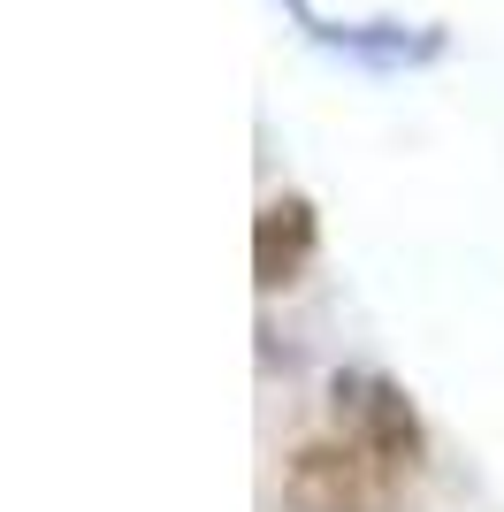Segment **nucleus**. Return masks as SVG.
<instances>
[{"label": "nucleus", "instance_id": "f257e3e1", "mask_svg": "<svg viewBox=\"0 0 504 512\" xmlns=\"http://www.w3.org/2000/svg\"><path fill=\"white\" fill-rule=\"evenodd\" d=\"M329 421H336V436H352L359 451H375L382 467H398V474H413L420 459H428L420 406L382 367H336L329 375Z\"/></svg>", "mask_w": 504, "mask_h": 512}, {"label": "nucleus", "instance_id": "f03ea898", "mask_svg": "<svg viewBox=\"0 0 504 512\" xmlns=\"http://www.w3.org/2000/svg\"><path fill=\"white\" fill-rule=\"evenodd\" d=\"M398 482L405 474L382 467L375 451H359L352 436H314L283 467V505L291 512H390Z\"/></svg>", "mask_w": 504, "mask_h": 512}, {"label": "nucleus", "instance_id": "7ed1b4c3", "mask_svg": "<svg viewBox=\"0 0 504 512\" xmlns=\"http://www.w3.org/2000/svg\"><path fill=\"white\" fill-rule=\"evenodd\" d=\"M298 8V23H306V39L314 46H329V54H352V62H367V69H420V62H436L443 46V23H329V16H314L306 0H291Z\"/></svg>", "mask_w": 504, "mask_h": 512}, {"label": "nucleus", "instance_id": "20e7f679", "mask_svg": "<svg viewBox=\"0 0 504 512\" xmlns=\"http://www.w3.org/2000/svg\"><path fill=\"white\" fill-rule=\"evenodd\" d=\"M314 253H321L314 199L283 192V199H268V207L252 214V283H260V291H291V283L314 268Z\"/></svg>", "mask_w": 504, "mask_h": 512}]
</instances>
